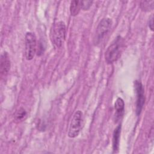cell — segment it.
<instances>
[{
  "mask_svg": "<svg viewBox=\"0 0 154 154\" xmlns=\"http://www.w3.org/2000/svg\"><path fill=\"white\" fill-rule=\"evenodd\" d=\"M66 35V26L64 22H55L51 29V40L57 48H60L63 44Z\"/></svg>",
  "mask_w": 154,
  "mask_h": 154,
  "instance_id": "6da1fadb",
  "label": "cell"
},
{
  "mask_svg": "<svg viewBox=\"0 0 154 154\" xmlns=\"http://www.w3.org/2000/svg\"><path fill=\"white\" fill-rule=\"evenodd\" d=\"M123 41L122 37L119 35L108 47L105 54V61L108 64H111L119 58L123 47Z\"/></svg>",
  "mask_w": 154,
  "mask_h": 154,
  "instance_id": "7a4b0ae2",
  "label": "cell"
},
{
  "mask_svg": "<svg viewBox=\"0 0 154 154\" xmlns=\"http://www.w3.org/2000/svg\"><path fill=\"white\" fill-rule=\"evenodd\" d=\"M112 25V20L108 17L103 18L99 23L93 38V43L95 45L100 43L103 37L109 31Z\"/></svg>",
  "mask_w": 154,
  "mask_h": 154,
  "instance_id": "3957f363",
  "label": "cell"
},
{
  "mask_svg": "<svg viewBox=\"0 0 154 154\" xmlns=\"http://www.w3.org/2000/svg\"><path fill=\"white\" fill-rule=\"evenodd\" d=\"M82 112L80 110L76 111L72 119L68 132V136L70 138L77 137L82 128Z\"/></svg>",
  "mask_w": 154,
  "mask_h": 154,
  "instance_id": "277c9868",
  "label": "cell"
},
{
  "mask_svg": "<svg viewBox=\"0 0 154 154\" xmlns=\"http://www.w3.org/2000/svg\"><path fill=\"white\" fill-rule=\"evenodd\" d=\"M25 57L27 60H31L36 52V37L34 33L27 32L25 35Z\"/></svg>",
  "mask_w": 154,
  "mask_h": 154,
  "instance_id": "5b68a950",
  "label": "cell"
},
{
  "mask_svg": "<svg viewBox=\"0 0 154 154\" xmlns=\"http://www.w3.org/2000/svg\"><path fill=\"white\" fill-rule=\"evenodd\" d=\"M134 84L137 95L136 114L137 116H139L142 111L145 102L144 90L142 84L140 81H135Z\"/></svg>",
  "mask_w": 154,
  "mask_h": 154,
  "instance_id": "8992f818",
  "label": "cell"
},
{
  "mask_svg": "<svg viewBox=\"0 0 154 154\" xmlns=\"http://www.w3.org/2000/svg\"><path fill=\"white\" fill-rule=\"evenodd\" d=\"M10 69V60L9 55L7 52H4L1 56L0 71L2 76H5Z\"/></svg>",
  "mask_w": 154,
  "mask_h": 154,
  "instance_id": "52a82bcc",
  "label": "cell"
},
{
  "mask_svg": "<svg viewBox=\"0 0 154 154\" xmlns=\"http://www.w3.org/2000/svg\"><path fill=\"white\" fill-rule=\"evenodd\" d=\"M121 133V125H119L114 129L112 136V149L113 152L117 153L119 152L120 137Z\"/></svg>",
  "mask_w": 154,
  "mask_h": 154,
  "instance_id": "ba28073f",
  "label": "cell"
},
{
  "mask_svg": "<svg viewBox=\"0 0 154 154\" xmlns=\"http://www.w3.org/2000/svg\"><path fill=\"white\" fill-rule=\"evenodd\" d=\"M114 108L116 111L115 116L116 119H120L124 113L125 110V103L123 100L118 97L114 103Z\"/></svg>",
  "mask_w": 154,
  "mask_h": 154,
  "instance_id": "9c48e42d",
  "label": "cell"
},
{
  "mask_svg": "<svg viewBox=\"0 0 154 154\" xmlns=\"http://www.w3.org/2000/svg\"><path fill=\"white\" fill-rule=\"evenodd\" d=\"M81 5L79 1H72L70 5V13L72 16H75L78 15L80 11Z\"/></svg>",
  "mask_w": 154,
  "mask_h": 154,
  "instance_id": "30bf717a",
  "label": "cell"
},
{
  "mask_svg": "<svg viewBox=\"0 0 154 154\" xmlns=\"http://www.w3.org/2000/svg\"><path fill=\"white\" fill-rule=\"evenodd\" d=\"M26 115L27 114L25 109L23 108H20L16 111V112L14 114V121L17 123L20 122L25 120V119L26 117Z\"/></svg>",
  "mask_w": 154,
  "mask_h": 154,
  "instance_id": "8fae6325",
  "label": "cell"
},
{
  "mask_svg": "<svg viewBox=\"0 0 154 154\" xmlns=\"http://www.w3.org/2000/svg\"><path fill=\"white\" fill-rule=\"evenodd\" d=\"M153 1H144L141 2V9L144 11H150L153 9Z\"/></svg>",
  "mask_w": 154,
  "mask_h": 154,
  "instance_id": "7c38bea8",
  "label": "cell"
},
{
  "mask_svg": "<svg viewBox=\"0 0 154 154\" xmlns=\"http://www.w3.org/2000/svg\"><path fill=\"white\" fill-rule=\"evenodd\" d=\"M93 1H80L81 8L83 10H88L91 6Z\"/></svg>",
  "mask_w": 154,
  "mask_h": 154,
  "instance_id": "4fadbf2b",
  "label": "cell"
},
{
  "mask_svg": "<svg viewBox=\"0 0 154 154\" xmlns=\"http://www.w3.org/2000/svg\"><path fill=\"white\" fill-rule=\"evenodd\" d=\"M149 27L150 28V29L153 31V15H152L150 16V17L149 18Z\"/></svg>",
  "mask_w": 154,
  "mask_h": 154,
  "instance_id": "5bb4252c",
  "label": "cell"
}]
</instances>
